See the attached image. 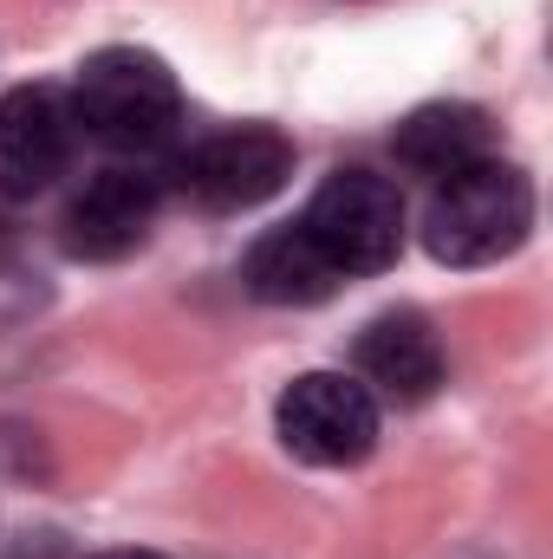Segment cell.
I'll return each instance as SVG.
<instances>
[{
    "instance_id": "8992f818",
    "label": "cell",
    "mask_w": 553,
    "mask_h": 559,
    "mask_svg": "<svg viewBox=\"0 0 553 559\" xmlns=\"http://www.w3.org/2000/svg\"><path fill=\"white\" fill-rule=\"evenodd\" d=\"M79 143L72 98L52 85H20L0 98V195H39L66 176Z\"/></svg>"
},
{
    "instance_id": "ba28073f",
    "label": "cell",
    "mask_w": 553,
    "mask_h": 559,
    "mask_svg": "<svg viewBox=\"0 0 553 559\" xmlns=\"http://www.w3.org/2000/svg\"><path fill=\"white\" fill-rule=\"evenodd\" d=\"M358 384L391 397V404H423L443 384V338L430 332L423 312H385L358 338Z\"/></svg>"
},
{
    "instance_id": "5b68a950",
    "label": "cell",
    "mask_w": 553,
    "mask_h": 559,
    "mask_svg": "<svg viewBox=\"0 0 553 559\" xmlns=\"http://www.w3.org/2000/svg\"><path fill=\"white\" fill-rule=\"evenodd\" d=\"M176 176H183V195H189L196 209H209V215H242V209H261L268 195L286 189V176H293V143L280 138V131H261V124L222 131V138L196 143V150L176 163Z\"/></svg>"
},
{
    "instance_id": "3957f363",
    "label": "cell",
    "mask_w": 553,
    "mask_h": 559,
    "mask_svg": "<svg viewBox=\"0 0 553 559\" xmlns=\"http://www.w3.org/2000/svg\"><path fill=\"white\" fill-rule=\"evenodd\" d=\"M299 228L339 274H385L404 248V195L378 169H339L306 202Z\"/></svg>"
},
{
    "instance_id": "7a4b0ae2",
    "label": "cell",
    "mask_w": 553,
    "mask_h": 559,
    "mask_svg": "<svg viewBox=\"0 0 553 559\" xmlns=\"http://www.w3.org/2000/svg\"><path fill=\"white\" fill-rule=\"evenodd\" d=\"M72 118L105 150H163L183 124L176 72L143 46H105V52H92L79 66Z\"/></svg>"
},
{
    "instance_id": "8fae6325",
    "label": "cell",
    "mask_w": 553,
    "mask_h": 559,
    "mask_svg": "<svg viewBox=\"0 0 553 559\" xmlns=\"http://www.w3.org/2000/svg\"><path fill=\"white\" fill-rule=\"evenodd\" d=\"M98 559H156V554H98Z\"/></svg>"
},
{
    "instance_id": "277c9868",
    "label": "cell",
    "mask_w": 553,
    "mask_h": 559,
    "mask_svg": "<svg viewBox=\"0 0 553 559\" xmlns=\"http://www.w3.org/2000/svg\"><path fill=\"white\" fill-rule=\"evenodd\" d=\"M274 429H280V442H286V455H299L313 468H352L378 442V397L358 378L306 371V378H293L280 391Z\"/></svg>"
},
{
    "instance_id": "52a82bcc",
    "label": "cell",
    "mask_w": 553,
    "mask_h": 559,
    "mask_svg": "<svg viewBox=\"0 0 553 559\" xmlns=\"http://www.w3.org/2000/svg\"><path fill=\"white\" fill-rule=\"evenodd\" d=\"M156 176H143V169H105V176H92L72 202H66V254H79V261H125L131 248L150 241V228H156Z\"/></svg>"
},
{
    "instance_id": "30bf717a",
    "label": "cell",
    "mask_w": 553,
    "mask_h": 559,
    "mask_svg": "<svg viewBox=\"0 0 553 559\" xmlns=\"http://www.w3.org/2000/svg\"><path fill=\"white\" fill-rule=\"evenodd\" d=\"M391 150H398L404 169L443 182V176L482 163V156L495 150V131H489V118H482L475 105H423V111H411V118L398 124Z\"/></svg>"
},
{
    "instance_id": "9c48e42d",
    "label": "cell",
    "mask_w": 553,
    "mask_h": 559,
    "mask_svg": "<svg viewBox=\"0 0 553 559\" xmlns=\"http://www.w3.org/2000/svg\"><path fill=\"white\" fill-rule=\"evenodd\" d=\"M242 280H248V293L268 299V306H319V299L339 293L345 274H339V267L319 254V241L293 222V228H274V235H261V241L248 248Z\"/></svg>"
},
{
    "instance_id": "6da1fadb",
    "label": "cell",
    "mask_w": 553,
    "mask_h": 559,
    "mask_svg": "<svg viewBox=\"0 0 553 559\" xmlns=\"http://www.w3.org/2000/svg\"><path fill=\"white\" fill-rule=\"evenodd\" d=\"M528 228H534V189L515 163H495V156L443 176L423 215V241L443 267H489L515 254Z\"/></svg>"
}]
</instances>
